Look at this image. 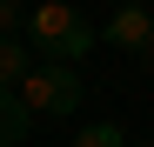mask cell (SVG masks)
<instances>
[{
	"mask_svg": "<svg viewBox=\"0 0 154 147\" xmlns=\"http://www.w3.org/2000/svg\"><path fill=\"white\" fill-rule=\"evenodd\" d=\"M27 74H34V54H27V47L7 34V40H0V87H20Z\"/></svg>",
	"mask_w": 154,
	"mask_h": 147,
	"instance_id": "cell-5",
	"label": "cell"
},
{
	"mask_svg": "<svg viewBox=\"0 0 154 147\" xmlns=\"http://www.w3.org/2000/svg\"><path fill=\"white\" fill-rule=\"evenodd\" d=\"M67 147H134V140H127V134L114 127V120H87V127H81V134H74Z\"/></svg>",
	"mask_w": 154,
	"mask_h": 147,
	"instance_id": "cell-6",
	"label": "cell"
},
{
	"mask_svg": "<svg viewBox=\"0 0 154 147\" xmlns=\"http://www.w3.org/2000/svg\"><path fill=\"white\" fill-rule=\"evenodd\" d=\"M107 40L121 47V54H134L141 67H154V7L147 0H121V7L107 14Z\"/></svg>",
	"mask_w": 154,
	"mask_h": 147,
	"instance_id": "cell-3",
	"label": "cell"
},
{
	"mask_svg": "<svg viewBox=\"0 0 154 147\" xmlns=\"http://www.w3.org/2000/svg\"><path fill=\"white\" fill-rule=\"evenodd\" d=\"M34 127V107L20 100V87H0V147H20Z\"/></svg>",
	"mask_w": 154,
	"mask_h": 147,
	"instance_id": "cell-4",
	"label": "cell"
},
{
	"mask_svg": "<svg viewBox=\"0 0 154 147\" xmlns=\"http://www.w3.org/2000/svg\"><path fill=\"white\" fill-rule=\"evenodd\" d=\"M27 34H34V54L47 60H81L94 47V20L74 7V0H40V7L27 14Z\"/></svg>",
	"mask_w": 154,
	"mask_h": 147,
	"instance_id": "cell-1",
	"label": "cell"
},
{
	"mask_svg": "<svg viewBox=\"0 0 154 147\" xmlns=\"http://www.w3.org/2000/svg\"><path fill=\"white\" fill-rule=\"evenodd\" d=\"M14 27H20V7H14V0H0V40H7Z\"/></svg>",
	"mask_w": 154,
	"mask_h": 147,
	"instance_id": "cell-7",
	"label": "cell"
},
{
	"mask_svg": "<svg viewBox=\"0 0 154 147\" xmlns=\"http://www.w3.org/2000/svg\"><path fill=\"white\" fill-rule=\"evenodd\" d=\"M20 100L34 107V120L40 114H74L81 107V74H74V60H34V74L20 80Z\"/></svg>",
	"mask_w": 154,
	"mask_h": 147,
	"instance_id": "cell-2",
	"label": "cell"
},
{
	"mask_svg": "<svg viewBox=\"0 0 154 147\" xmlns=\"http://www.w3.org/2000/svg\"><path fill=\"white\" fill-rule=\"evenodd\" d=\"M134 147H154V140H134Z\"/></svg>",
	"mask_w": 154,
	"mask_h": 147,
	"instance_id": "cell-8",
	"label": "cell"
}]
</instances>
